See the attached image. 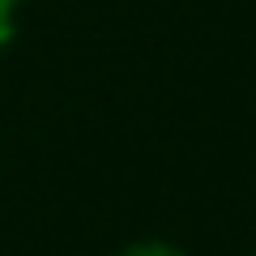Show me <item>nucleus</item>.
Listing matches in <instances>:
<instances>
[{
    "instance_id": "nucleus-1",
    "label": "nucleus",
    "mask_w": 256,
    "mask_h": 256,
    "mask_svg": "<svg viewBox=\"0 0 256 256\" xmlns=\"http://www.w3.org/2000/svg\"><path fill=\"white\" fill-rule=\"evenodd\" d=\"M120 256H184L175 244H162V239H146V244H128Z\"/></svg>"
},
{
    "instance_id": "nucleus-2",
    "label": "nucleus",
    "mask_w": 256,
    "mask_h": 256,
    "mask_svg": "<svg viewBox=\"0 0 256 256\" xmlns=\"http://www.w3.org/2000/svg\"><path fill=\"white\" fill-rule=\"evenodd\" d=\"M22 0H0V47L13 38V13H18Z\"/></svg>"
}]
</instances>
